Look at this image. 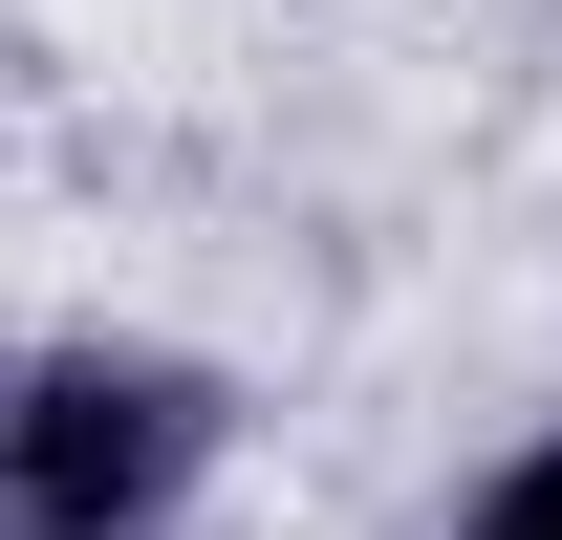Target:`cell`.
<instances>
[{
  "mask_svg": "<svg viewBox=\"0 0 562 540\" xmlns=\"http://www.w3.org/2000/svg\"><path fill=\"white\" fill-rule=\"evenodd\" d=\"M216 454V390L151 346H66V368H0V540H151Z\"/></svg>",
  "mask_w": 562,
  "mask_h": 540,
  "instance_id": "6da1fadb",
  "label": "cell"
},
{
  "mask_svg": "<svg viewBox=\"0 0 562 540\" xmlns=\"http://www.w3.org/2000/svg\"><path fill=\"white\" fill-rule=\"evenodd\" d=\"M454 540H562V454H519V475H497V497H476Z\"/></svg>",
  "mask_w": 562,
  "mask_h": 540,
  "instance_id": "7a4b0ae2",
  "label": "cell"
}]
</instances>
